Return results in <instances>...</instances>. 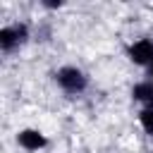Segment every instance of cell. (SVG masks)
Masks as SVG:
<instances>
[{
	"mask_svg": "<svg viewBox=\"0 0 153 153\" xmlns=\"http://www.w3.org/2000/svg\"><path fill=\"white\" fill-rule=\"evenodd\" d=\"M53 79H55L57 88H62L69 96H81L88 88V74L81 67H76V65H62V67H57L55 74H53Z\"/></svg>",
	"mask_w": 153,
	"mask_h": 153,
	"instance_id": "1",
	"label": "cell"
},
{
	"mask_svg": "<svg viewBox=\"0 0 153 153\" xmlns=\"http://www.w3.org/2000/svg\"><path fill=\"white\" fill-rule=\"evenodd\" d=\"M29 41H31V26L26 22H12L0 29V50L5 55L22 50Z\"/></svg>",
	"mask_w": 153,
	"mask_h": 153,
	"instance_id": "2",
	"label": "cell"
},
{
	"mask_svg": "<svg viewBox=\"0 0 153 153\" xmlns=\"http://www.w3.org/2000/svg\"><path fill=\"white\" fill-rule=\"evenodd\" d=\"M127 57L131 65L136 67H151L153 65V38L143 36V38H136L134 43L127 45Z\"/></svg>",
	"mask_w": 153,
	"mask_h": 153,
	"instance_id": "3",
	"label": "cell"
},
{
	"mask_svg": "<svg viewBox=\"0 0 153 153\" xmlns=\"http://www.w3.org/2000/svg\"><path fill=\"white\" fill-rule=\"evenodd\" d=\"M17 143H19V148L36 153V151H43L48 146V136L36 127H24V129L17 131Z\"/></svg>",
	"mask_w": 153,
	"mask_h": 153,
	"instance_id": "4",
	"label": "cell"
},
{
	"mask_svg": "<svg viewBox=\"0 0 153 153\" xmlns=\"http://www.w3.org/2000/svg\"><path fill=\"white\" fill-rule=\"evenodd\" d=\"M131 98L141 105V108H153V81L143 79L139 84L131 86Z\"/></svg>",
	"mask_w": 153,
	"mask_h": 153,
	"instance_id": "5",
	"label": "cell"
},
{
	"mask_svg": "<svg viewBox=\"0 0 153 153\" xmlns=\"http://www.w3.org/2000/svg\"><path fill=\"white\" fill-rule=\"evenodd\" d=\"M136 117H139V124H141L143 134L153 139V108H141Z\"/></svg>",
	"mask_w": 153,
	"mask_h": 153,
	"instance_id": "6",
	"label": "cell"
},
{
	"mask_svg": "<svg viewBox=\"0 0 153 153\" xmlns=\"http://www.w3.org/2000/svg\"><path fill=\"white\" fill-rule=\"evenodd\" d=\"M41 7H43V10H60V7H65V2H60V0H57V2H48V0H43Z\"/></svg>",
	"mask_w": 153,
	"mask_h": 153,
	"instance_id": "7",
	"label": "cell"
},
{
	"mask_svg": "<svg viewBox=\"0 0 153 153\" xmlns=\"http://www.w3.org/2000/svg\"><path fill=\"white\" fill-rule=\"evenodd\" d=\"M148 79H151V81H153V65H151V67H148Z\"/></svg>",
	"mask_w": 153,
	"mask_h": 153,
	"instance_id": "8",
	"label": "cell"
}]
</instances>
